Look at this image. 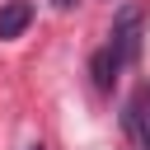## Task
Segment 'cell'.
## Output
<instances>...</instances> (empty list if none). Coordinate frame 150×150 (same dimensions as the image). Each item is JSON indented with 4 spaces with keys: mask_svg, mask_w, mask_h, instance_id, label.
Returning a JSON list of instances; mask_svg holds the SVG:
<instances>
[{
    "mask_svg": "<svg viewBox=\"0 0 150 150\" xmlns=\"http://www.w3.org/2000/svg\"><path fill=\"white\" fill-rule=\"evenodd\" d=\"M122 70H127V66L112 56V47H108V42H103V47L94 52V61H89V75H94V84H98V89H112Z\"/></svg>",
    "mask_w": 150,
    "mask_h": 150,
    "instance_id": "obj_4",
    "label": "cell"
},
{
    "mask_svg": "<svg viewBox=\"0 0 150 150\" xmlns=\"http://www.w3.org/2000/svg\"><path fill=\"white\" fill-rule=\"evenodd\" d=\"M28 150H42V145H28Z\"/></svg>",
    "mask_w": 150,
    "mask_h": 150,
    "instance_id": "obj_6",
    "label": "cell"
},
{
    "mask_svg": "<svg viewBox=\"0 0 150 150\" xmlns=\"http://www.w3.org/2000/svg\"><path fill=\"white\" fill-rule=\"evenodd\" d=\"M52 5H56V9H75L80 0H52Z\"/></svg>",
    "mask_w": 150,
    "mask_h": 150,
    "instance_id": "obj_5",
    "label": "cell"
},
{
    "mask_svg": "<svg viewBox=\"0 0 150 150\" xmlns=\"http://www.w3.org/2000/svg\"><path fill=\"white\" fill-rule=\"evenodd\" d=\"M145 28V14H141V5H127V9H117V19H112V33H108V47H112V56L122 61V66H131L136 56H141V33Z\"/></svg>",
    "mask_w": 150,
    "mask_h": 150,
    "instance_id": "obj_1",
    "label": "cell"
},
{
    "mask_svg": "<svg viewBox=\"0 0 150 150\" xmlns=\"http://www.w3.org/2000/svg\"><path fill=\"white\" fill-rule=\"evenodd\" d=\"M28 23H33V5H28V0H9V5H0V42H14Z\"/></svg>",
    "mask_w": 150,
    "mask_h": 150,
    "instance_id": "obj_3",
    "label": "cell"
},
{
    "mask_svg": "<svg viewBox=\"0 0 150 150\" xmlns=\"http://www.w3.org/2000/svg\"><path fill=\"white\" fill-rule=\"evenodd\" d=\"M122 127H127V136L136 141V150H150V84H145V89L127 103Z\"/></svg>",
    "mask_w": 150,
    "mask_h": 150,
    "instance_id": "obj_2",
    "label": "cell"
}]
</instances>
